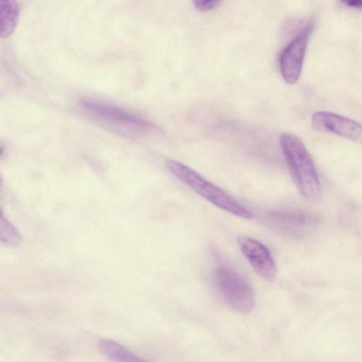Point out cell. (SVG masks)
I'll return each instance as SVG.
<instances>
[{"instance_id":"1","label":"cell","mask_w":362,"mask_h":362,"mask_svg":"<svg viewBox=\"0 0 362 362\" xmlns=\"http://www.w3.org/2000/svg\"><path fill=\"white\" fill-rule=\"evenodd\" d=\"M280 146L301 194L309 200H317L321 194L320 179L313 160L305 146L295 135L282 134Z\"/></svg>"},{"instance_id":"2","label":"cell","mask_w":362,"mask_h":362,"mask_svg":"<svg viewBox=\"0 0 362 362\" xmlns=\"http://www.w3.org/2000/svg\"><path fill=\"white\" fill-rule=\"evenodd\" d=\"M165 166L176 178L216 206L243 218H253L252 211L190 167L175 160H166Z\"/></svg>"},{"instance_id":"3","label":"cell","mask_w":362,"mask_h":362,"mask_svg":"<svg viewBox=\"0 0 362 362\" xmlns=\"http://www.w3.org/2000/svg\"><path fill=\"white\" fill-rule=\"evenodd\" d=\"M214 281L225 301L234 310L247 314L254 309L255 298L253 290L238 273L219 267L214 272Z\"/></svg>"},{"instance_id":"4","label":"cell","mask_w":362,"mask_h":362,"mask_svg":"<svg viewBox=\"0 0 362 362\" xmlns=\"http://www.w3.org/2000/svg\"><path fill=\"white\" fill-rule=\"evenodd\" d=\"M313 26V21H309L280 54V71L284 81L289 84L296 83L300 76L308 38Z\"/></svg>"},{"instance_id":"5","label":"cell","mask_w":362,"mask_h":362,"mask_svg":"<svg viewBox=\"0 0 362 362\" xmlns=\"http://www.w3.org/2000/svg\"><path fill=\"white\" fill-rule=\"evenodd\" d=\"M312 124L316 130L334 134L362 144V124L350 118L319 111L313 114Z\"/></svg>"},{"instance_id":"6","label":"cell","mask_w":362,"mask_h":362,"mask_svg":"<svg viewBox=\"0 0 362 362\" xmlns=\"http://www.w3.org/2000/svg\"><path fill=\"white\" fill-rule=\"evenodd\" d=\"M83 107L98 117L114 123L130 127L142 133L160 132V129L150 122L132 115L119 107L95 100H83Z\"/></svg>"},{"instance_id":"7","label":"cell","mask_w":362,"mask_h":362,"mask_svg":"<svg viewBox=\"0 0 362 362\" xmlns=\"http://www.w3.org/2000/svg\"><path fill=\"white\" fill-rule=\"evenodd\" d=\"M238 243L242 252L257 274L267 281L276 277L277 269L275 262L264 244L247 236L239 237Z\"/></svg>"},{"instance_id":"8","label":"cell","mask_w":362,"mask_h":362,"mask_svg":"<svg viewBox=\"0 0 362 362\" xmlns=\"http://www.w3.org/2000/svg\"><path fill=\"white\" fill-rule=\"evenodd\" d=\"M272 221L283 233L292 237H303L313 232L318 223L316 216L296 212H278Z\"/></svg>"},{"instance_id":"9","label":"cell","mask_w":362,"mask_h":362,"mask_svg":"<svg viewBox=\"0 0 362 362\" xmlns=\"http://www.w3.org/2000/svg\"><path fill=\"white\" fill-rule=\"evenodd\" d=\"M99 351L108 359L117 362H137L146 359L134 354L122 345L108 339L98 342Z\"/></svg>"},{"instance_id":"10","label":"cell","mask_w":362,"mask_h":362,"mask_svg":"<svg viewBox=\"0 0 362 362\" xmlns=\"http://www.w3.org/2000/svg\"><path fill=\"white\" fill-rule=\"evenodd\" d=\"M1 1V35L8 37L17 25L19 8L16 0H0Z\"/></svg>"},{"instance_id":"11","label":"cell","mask_w":362,"mask_h":362,"mask_svg":"<svg viewBox=\"0 0 362 362\" xmlns=\"http://www.w3.org/2000/svg\"><path fill=\"white\" fill-rule=\"evenodd\" d=\"M0 239L2 243L11 246H16L21 242L19 231L3 216L0 221Z\"/></svg>"},{"instance_id":"12","label":"cell","mask_w":362,"mask_h":362,"mask_svg":"<svg viewBox=\"0 0 362 362\" xmlns=\"http://www.w3.org/2000/svg\"><path fill=\"white\" fill-rule=\"evenodd\" d=\"M219 0H193L194 6L199 11H208L213 8Z\"/></svg>"},{"instance_id":"13","label":"cell","mask_w":362,"mask_h":362,"mask_svg":"<svg viewBox=\"0 0 362 362\" xmlns=\"http://www.w3.org/2000/svg\"><path fill=\"white\" fill-rule=\"evenodd\" d=\"M343 5L355 8H362V0H339Z\"/></svg>"}]
</instances>
